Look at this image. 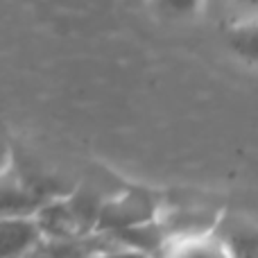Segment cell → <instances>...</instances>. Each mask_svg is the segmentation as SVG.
I'll return each mask as SVG.
<instances>
[{
	"instance_id": "obj_4",
	"label": "cell",
	"mask_w": 258,
	"mask_h": 258,
	"mask_svg": "<svg viewBox=\"0 0 258 258\" xmlns=\"http://www.w3.org/2000/svg\"><path fill=\"white\" fill-rule=\"evenodd\" d=\"M213 233L227 249L229 258H258V231L254 220L220 213Z\"/></svg>"
},
{
	"instance_id": "obj_9",
	"label": "cell",
	"mask_w": 258,
	"mask_h": 258,
	"mask_svg": "<svg viewBox=\"0 0 258 258\" xmlns=\"http://www.w3.org/2000/svg\"><path fill=\"white\" fill-rule=\"evenodd\" d=\"M12 163H14L12 145H9L7 136H5V134L0 132V172H5V170H7Z\"/></svg>"
},
{
	"instance_id": "obj_2",
	"label": "cell",
	"mask_w": 258,
	"mask_h": 258,
	"mask_svg": "<svg viewBox=\"0 0 258 258\" xmlns=\"http://www.w3.org/2000/svg\"><path fill=\"white\" fill-rule=\"evenodd\" d=\"M45 204L39 186L27 181L9 165L0 172V218L9 215H36V211Z\"/></svg>"
},
{
	"instance_id": "obj_10",
	"label": "cell",
	"mask_w": 258,
	"mask_h": 258,
	"mask_svg": "<svg viewBox=\"0 0 258 258\" xmlns=\"http://www.w3.org/2000/svg\"><path fill=\"white\" fill-rule=\"evenodd\" d=\"M231 5L238 9V12H242V14H245L247 18H254L258 0H231Z\"/></svg>"
},
{
	"instance_id": "obj_6",
	"label": "cell",
	"mask_w": 258,
	"mask_h": 258,
	"mask_svg": "<svg viewBox=\"0 0 258 258\" xmlns=\"http://www.w3.org/2000/svg\"><path fill=\"white\" fill-rule=\"evenodd\" d=\"M159 258H229V254L218 240V236L211 231L202 236L168 240L159 251Z\"/></svg>"
},
{
	"instance_id": "obj_8",
	"label": "cell",
	"mask_w": 258,
	"mask_h": 258,
	"mask_svg": "<svg viewBox=\"0 0 258 258\" xmlns=\"http://www.w3.org/2000/svg\"><path fill=\"white\" fill-rule=\"evenodd\" d=\"M95 258H154V256L143 251V249H136V247L118 245L116 249H109V251H104V254H100Z\"/></svg>"
},
{
	"instance_id": "obj_7",
	"label": "cell",
	"mask_w": 258,
	"mask_h": 258,
	"mask_svg": "<svg viewBox=\"0 0 258 258\" xmlns=\"http://www.w3.org/2000/svg\"><path fill=\"white\" fill-rule=\"evenodd\" d=\"M204 0H154V7L159 9V14H163L165 18H192L200 12Z\"/></svg>"
},
{
	"instance_id": "obj_3",
	"label": "cell",
	"mask_w": 258,
	"mask_h": 258,
	"mask_svg": "<svg viewBox=\"0 0 258 258\" xmlns=\"http://www.w3.org/2000/svg\"><path fill=\"white\" fill-rule=\"evenodd\" d=\"M156 213H159V211L154 209L152 197L141 195V192H127L120 200L100 206L95 224H98L100 229L118 231V229L134 227V224L150 222V220L156 218Z\"/></svg>"
},
{
	"instance_id": "obj_1",
	"label": "cell",
	"mask_w": 258,
	"mask_h": 258,
	"mask_svg": "<svg viewBox=\"0 0 258 258\" xmlns=\"http://www.w3.org/2000/svg\"><path fill=\"white\" fill-rule=\"evenodd\" d=\"M43 242L34 215L0 218V258H30Z\"/></svg>"
},
{
	"instance_id": "obj_5",
	"label": "cell",
	"mask_w": 258,
	"mask_h": 258,
	"mask_svg": "<svg viewBox=\"0 0 258 258\" xmlns=\"http://www.w3.org/2000/svg\"><path fill=\"white\" fill-rule=\"evenodd\" d=\"M220 218V211L209 209H174L165 215H156V222L161 227L165 242L174 238H188V236H202L211 233L215 229V222Z\"/></svg>"
}]
</instances>
